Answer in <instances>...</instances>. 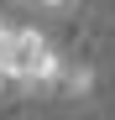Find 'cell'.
<instances>
[{"label": "cell", "instance_id": "1", "mask_svg": "<svg viewBox=\"0 0 115 120\" xmlns=\"http://www.w3.org/2000/svg\"><path fill=\"white\" fill-rule=\"evenodd\" d=\"M63 57L52 52V42L31 26H11V84L21 89H58Z\"/></svg>", "mask_w": 115, "mask_h": 120}, {"label": "cell", "instance_id": "2", "mask_svg": "<svg viewBox=\"0 0 115 120\" xmlns=\"http://www.w3.org/2000/svg\"><path fill=\"white\" fill-rule=\"evenodd\" d=\"M58 89H68V94H79V99H84V94L94 89V68H68V63H63V73H58Z\"/></svg>", "mask_w": 115, "mask_h": 120}, {"label": "cell", "instance_id": "3", "mask_svg": "<svg viewBox=\"0 0 115 120\" xmlns=\"http://www.w3.org/2000/svg\"><path fill=\"white\" fill-rule=\"evenodd\" d=\"M0 84H11V26L0 21Z\"/></svg>", "mask_w": 115, "mask_h": 120}, {"label": "cell", "instance_id": "4", "mask_svg": "<svg viewBox=\"0 0 115 120\" xmlns=\"http://www.w3.org/2000/svg\"><path fill=\"white\" fill-rule=\"evenodd\" d=\"M42 5H68V0H42Z\"/></svg>", "mask_w": 115, "mask_h": 120}]
</instances>
